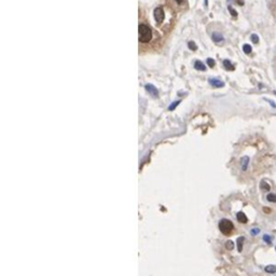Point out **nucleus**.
<instances>
[{
	"label": "nucleus",
	"mask_w": 276,
	"mask_h": 276,
	"mask_svg": "<svg viewBox=\"0 0 276 276\" xmlns=\"http://www.w3.org/2000/svg\"><path fill=\"white\" fill-rule=\"evenodd\" d=\"M138 31H139V41L147 43L151 40L152 38V30L148 25L140 24L138 26Z\"/></svg>",
	"instance_id": "nucleus-1"
},
{
	"label": "nucleus",
	"mask_w": 276,
	"mask_h": 276,
	"mask_svg": "<svg viewBox=\"0 0 276 276\" xmlns=\"http://www.w3.org/2000/svg\"><path fill=\"white\" fill-rule=\"evenodd\" d=\"M219 230H220L221 233H223L224 235H229L231 234V232L233 231L234 229V225H233V222L229 219H221L219 221Z\"/></svg>",
	"instance_id": "nucleus-2"
},
{
	"label": "nucleus",
	"mask_w": 276,
	"mask_h": 276,
	"mask_svg": "<svg viewBox=\"0 0 276 276\" xmlns=\"http://www.w3.org/2000/svg\"><path fill=\"white\" fill-rule=\"evenodd\" d=\"M153 16H154L155 22H156L158 24H161V23L164 21V16H165L164 11H163L162 8H156V9H154V11H153Z\"/></svg>",
	"instance_id": "nucleus-3"
},
{
	"label": "nucleus",
	"mask_w": 276,
	"mask_h": 276,
	"mask_svg": "<svg viewBox=\"0 0 276 276\" xmlns=\"http://www.w3.org/2000/svg\"><path fill=\"white\" fill-rule=\"evenodd\" d=\"M146 91L148 92L150 95H152L153 97H156L158 95H159V92H158V90H156V87H155L153 84H150V83H148V84H146L145 86Z\"/></svg>",
	"instance_id": "nucleus-4"
},
{
	"label": "nucleus",
	"mask_w": 276,
	"mask_h": 276,
	"mask_svg": "<svg viewBox=\"0 0 276 276\" xmlns=\"http://www.w3.org/2000/svg\"><path fill=\"white\" fill-rule=\"evenodd\" d=\"M248 163H249V158H248V156H243V158L241 159V166H242V170H243V172L247 170Z\"/></svg>",
	"instance_id": "nucleus-5"
},
{
	"label": "nucleus",
	"mask_w": 276,
	"mask_h": 276,
	"mask_svg": "<svg viewBox=\"0 0 276 276\" xmlns=\"http://www.w3.org/2000/svg\"><path fill=\"white\" fill-rule=\"evenodd\" d=\"M236 219H237L238 222H241V223H246L247 221H248V219H247V217H246V215L243 213V211H239V213H237L236 214Z\"/></svg>",
	"instance_id": "nucleus-6"
},
{
	"label": "nucleus",
	"mask_w": 276,
	"mask_h": 276,
	"mask_svg": "<svg viewBox=\"0 0 276 276\" xmlns=\"http://www.w3.org/2000/svg\"><path fill=\"white\" fill-rule=\"evenodd\" d=\"M209 83L214 87H222V86H224V82H222V81L218 79H211L209 80Z\"/></svg>",
	"instance_id": "nucleus-7"
},
{
	"label": "nucleus",
	"mask_w": 276,
	"mask_h": 276,
	"mask_svg": "<svg viewBox=\"0 0 276 276\" xmlns=\"http://www.w3.org/2000/svg\"><path fill=\"white\" fill-rule=\"evenodd\" d=\"M211 39H213V41L214 42L218 43V42L223 41V36H222L221 34H218V32H214V34H211Z\"/></svg>",
	"instance_id": "nucleus-8"
},
{
	"label": "nucleus",
	"mask_w": 276,
	"mask_h": 276,
	"mask_svg": "<svg viewBox=\"0 0 276 276\" xmlns=\"http://www.w3.org/2000/svg\"><path fill=\"white\" fill-rule=\"evenodd\" d=\"M237 250L238 252H242L243 251V245H244V242H245V237L244 236H239V237L237 238Z\"/></svg>",
	"instance_id": "nucleus-9"
},
{
	"label": "nucleus",
	"mask_w": 276,
	"mask_h": 276,
	"mask_svg": "<svg viewBox=\"0 0 276 276\" xmlns=\"http://www.w3.org/2000/svg\"><path fill=\"white\" fill-rule=\"evenodd\" d=\"M194 67H195V69H197V70H201V71L206 70V67H205V65H204L202 62H200V61H196V62L194 63Z\"/></svg>",
	"instance_id": "nucleus-10"
},
{
	"label": "nucleus",
	"mask_w": 276,
	"mask_h": 276,
	"mask_svg": "<svg viewBox=\"0 0 276 276\" xmlns=\"http://www.w3.org/2000/svg\"><path fill=\"white\" fill-rule=\"evenodd\" d=\"M264 271L266 273H270V274H274L276 273V265H273V264H270V265H266L264 268Z\"/></svg>",
	"instance_id": "nucleus-11"
},
{
	"label": "nucleus",
	"mask_w": 276,
	"mask_h": 276,
	"mask_svg": "<svg viewBox=\"0 0 276 276\" xmlns=\"http://www.w3.org/2000/svg\"><path fill=\"white\" fill-rule=\"evenodd\" d=\"M223 66H224V68L227 69V70H230V71L234 70V66L232 65L231 62H230V61H228V59H224V61H223Z\"/></svg>",
	"instance_id": "nucleus-12"
},
{
	"label": "nucleus",
	"mask_w": 276,
	"mask_h": 276,
	"mask_svg": "<svg viewBox=\"0 0 276 276\" xmlns=\"http://www.w3.org/2000/svg\"><path fill=\"white\" fill-rule=\"evenodd\" d=\"M260 188H261V190H263V191H270V190H271V187H270V184L266 182V181H261Z\"/></svg>",
	"instance_id": "nucleus-13"
},
{
	"label": "nucleus",
	"mask_w": 276,
	"mask_h": 276,
	"mask_svg": "<svg viewBox=\"0 0 276 276\" xmlns=\"http://www.w3.org/2000/svg\"><path fill=\"white\" fill-rule=\"evenodd\" d=\"M266 199H268V201H269V202H272V203H276V194H275V193H270V194H268Z\"/></svg>",
	"instance_id": "nucleus-14"
},
{
	"label": "nucleus",
	"mask_w": 276,
	"mask_h": 276,
	"mask_svg": "<svg viewBox=\"0 0 276 276\" xmlns=\"http://www.w3.org/2000/svg\"><path fill=\"white\" fill-rule=\"evenodd\" d=\"M243 51L245 52L246 54H250L251 53V51H252V49H251V46L249 44H244L243 45Z\"/></svg>",
	"instance_id": "nucleus-15"
},
{
	"label": "nucleus",
	"mask_w": 276,
	"mask_h": 276,
	"mask_svg": "<svg viewBox=\"0 0 276 276\" xmlns=\"http://www.w3.org/2000/svg\"><path fill=\"white\" fill-rule=\"evenodd\" d=\"M225 248L228 249V250H233V248H234V243L232 241H228L225 243Z\"/></svg>",
	"instance_id": "nucleus-16"
},
{
	"label": "nucleus",
	"mask_w": 276,
	"mask_h": 276,
	"mask_svg": "<svg viewBox=\"0 0 276 276\" xmlns=\"http://www.w3.org/2000/svg\"><path fill=\"white\" fill-rule=\"evenodd\" d=\"M262 238H263V241L265 242L266 244H269V245H270V244H272V237H271L270 235L264 234V235H263V237H262Z\"/></svg>",
	"instance_id": "nucleus-17"
},
{
	"label": "nucleus",
	"mask_w": 276,
	"mask_h": 276,
	"mask_svg": "<svg viewBox=\"0 0 276 276\" xmlns=\"http://www.w3.org/2000/svg\"><path fill=\"white\" fill-rule=\"evenodd\" d=\"M179 104H180L179 100H177V101H174V103H172V105H170V106H169V107H168V110H169V111L174 110V109H175V108H176L177 106L179 105Z\"/></svg>",
	"instance_id": "nucleus-18"
},
{
	"label": "nucleus",
	"mask_w": 276,
	"mask_h": 276,
	"mask_svg": "<svg viewBox=\"0 0 276 276\" xmlns=\"http://www.w3.org/2000/svg\"><path fill=\"white\" fill-rule=\"evenodd\" d=\"M228 9H229V12L231 13L232 16H233V17H237V12H236V11H235L234 9H233V8L231 7V6H229Z\"/></svg>",
	"instance_id": "nucleus-19"
},
{
	"label": "nucleus",
	"mask_w": 276,
	"mask_h": 276,
	"mask_svg": "<svg viewBox=\"0 0 276 276\" xmlns=\"http://www.w3.org/2000/svg\"><path fill=\"white\" fill-rule=\"evenodd\" d=\"M250 39H251V41L253 42V43H258V42H259V37H258V34H251V37H250Z\"/></svg>",
	"instance_id": "nucleus-20"
},
{
	"label": "nucleus",
	"mask_w": 276,
	"mask_h": 276,
	"mask_svg": "<svg viewBox=\"0 0 276 276\" xmlns=\"http://www.w3.org/2000/svg\"><path fill=\"white\" fill-rule=\"evenodd\" d=\"M259 233H260V229L259 228L251 229V230H250V234H251L252 236H256V235H258Z\"/></svg>",
	"instance_id": "nucleus-21"
},
{
	"label": "nucleus",
	"mask_w": 276,
	"mask_h": 276,
	"mask_svg": "<svg viewBox=\"0 0 276 276\" xmlns=\"http://www.w3.org/2000/svg\"><path fill=\"white\" fill-rule=\"evenodd\" d=\"M206 61H207V64H208L209 67H214L215 66V61L213 58H207Z\"/></svg>",
	"instance_id": "nucleus-22"
},
{
	"label": "nucleus",
	"mask_w": 276,
	"mask_h": 276,
	"mask_svg": "<svg viewBox=\"0 0 276 276\" xmlns=\"http://www.w3.org/2000/svg\"><path fill=\"white\" fill-rule=\"evenodd\" d=\"M188 45H189V48L191 49V50H193V51H195V50H196V45H195V43H194L193 41H190Z\"/></svg>",
	"instance_id": "nucleus-23"
},
{
	"label": "nucleus",
	"mask_w": 276,
	"mask_h": 276,
	"mask_svg": "<svg viewBox=\"0 0 276 276\" xmlns=\"http://www.w3.org/2000/svg\"><path fill=\"white\" fill-rule=\"evenodd\" d=\"M266 100H268V101L271 104V106H273V107H276V105H275V103H274V101H272V100H269V99H266Z\"/></svg>",
	"instance_id": "nucleus-24"
},
{
	"label": "nucleus",
	"mask_w": 276,
	"mask_h": 276,
	"mask_svg": "<svg viewBox=\"0 0 276 276\" xmlns=\"http://www.w3.org/2000/svg\"><path fill=\"white\" fill-rule=\"evenodd\" d=\"M263 211H265V213H270V211H270V208H266V207H264V208H263Z\"/></svg>",
	"instance_id": "nucleus-25"
},
{
	"label": "nucleus",
	"mask_w": 276,
	"mask_h": 276,
	"mask_svg": "<svg viewBox=\"0 0 276 276\" xmlns=\"http://www.w3.org/2000/svg\"><path fill=\"white\" fill-rule=\"evenodd\" d=\"M176 1L178 2V4H182L183 2V0H176Z\"/></svg>",
	"instance_id": "nucleus-26"
},
{
	"label": "nucleus",
	"mask_w": 276,
	"mask_h": 276,
	"mask_svg": "<svg viewBox=\"0 0 276 276\" xmlns=\"http://www.w3.org/2000/svg\"><path fill=\"white\" fill-rule=\"evenodd\" d=\"M208 4V0H205V6H207Z\"/></svg>",
	"instance_id": "nucleus-27"
},
{
	"label": "nucleus",
	"mask_w": 276,
	"mask_h": 276,
	"mask_svg": "<svg viewBox=\"0 0 276 276\" xmlns=\"http://www.w3.org/2000/svg\"><path fill=\"white\" fill-rule=\"evenodd\" d=\"M274 94H275V95H276V91H275V92H274Z\"/></svg>",
	"instance_id": "nucleus-28"
},
{
	"label": "nucleus",
	"mask_w": 276,
	"mask_h": 276,
	"mask_svg": "<svg viewBox=\"0 0 276 276\" xmlns=\"http://www.w3.org/2000/svg\"><path fill=\"white\" fill-rule=\"evenodd\" d=\"M275 250H276V247H275Z\"/></svg>",
	"instance_id": "nucleus-29"
}]
</instances>
